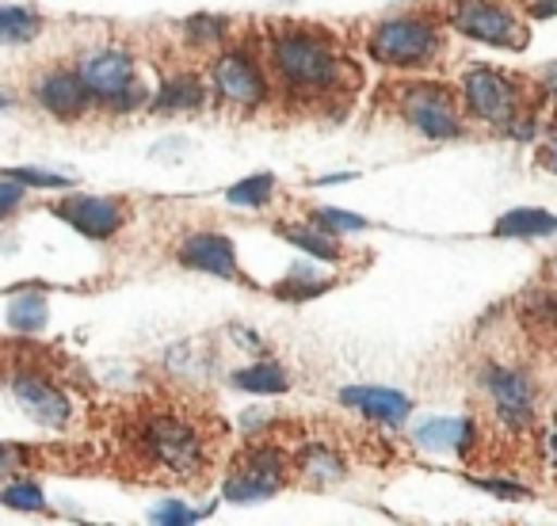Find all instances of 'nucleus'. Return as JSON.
<instances>
[{"instance_id":"f257e3e1","label":"nucleus","mask_w":557,"mask_h":526,"mask_svg":"<svg viewBox=\"0 0 557 526\" xmlns=\"http://www.w3.org/2000/svg\"><path fill=\"white\" fill-rule=\"evenodd\" d=\"M268 65L275 85L298 103L333 100L348 73L336 42L318 27H275L268 35Z\"/></svg>"},{"instance_id":"f03ea898","label":"nucleus","mask_w":557,"mask_h":526,"mask_svg":"<svg viewBox=\"0 0 557 526\" xmlns=\"http://www.w3.org/2000/svg\"><path fill=\"white\" fill-rule=\"evenodd\" d=\"M134 447L153 469L172 477H195L214 458L210 431L187 412H149L134 431Z\"/></svg>"},{"instance_id":"7ed1b4c3","label":"nucleus","mask_w":557,"mask_h":526,"mask_svg":"<svg viewBox=\"0 0 557 526\" xmlns=\"http://www.w3.org/2000/svg\"><path fill=\"white\" fill-rule=\"evenodd\" d=\"M371 58L382 65H397V70H420V65H432L440 58L443 42L428 20L420 16H397L382 20L379 27L367 39Z\"/></svg>"},{"instance_id":"20e7f679","label":"nucleus","mask_w":557,"mask_h":526,"mask_svg":"<svg viewBox=\"0 0 557 526\" xmlns=\"http://www.w3.org/2000/svg\"><path fill=\"white\" fill-rule=\"evenodd\" d=\"M481 393H485L488 412L504 431H523L534 419V386L523 366L488 363L481 371Z\"/></svg>"},{"instance_id":"39448f33","label":"nucleus","mask_w":557,"mask_h":526,"mask_svg":"<svg viewBox=\"0 0 557 526\" xmlns=\"http://www.w3.org/2000/svg\"><path fill=\"white\" fill-rule=\"evenodd\" d=\"M77 73L100 103L131 111L141 100L138 77H134V58L126 50H88V54L77 58Z\"/></svg>"},{"instance_id":"423d86ee","label":"nucleus","mask_w":557,"mask_h":526,"mask_svg":"<svg viewBox=\"0 0 557 526\" xmlns=\"http://www.w3.org/2000/svg\"><path fill=\"white\" fill-rule=\"evenodd\" d=\"M462 111L478 123L511 126L519 118V85L500 70H470L462 77Z\"/></svg>"},{"instance_id":"0eeeda50","label":"nucleus","mask_w":557,"mask_h":526,"mask_svg":"<svg viewBox=\"0 0 557 526\" xmlns=\"http://www.w3.org/2000/svg\"><path fill=\"white\" fill-rule=\"evenodd\" d=\"M287 480V458L278 454V447H248L245 454L237 458V465L230 469L225 477V500L233 503H256V500H268L283 488Z\"/></svg>"},{"instance_id":"6e6552de","label":"nucleus","mask_w":557,"mask_h":526,"mask_svg":"<svg viewBox=\"0 0 557 526\" xmlns=\"http://www.w3.org/2000/svg\"><path fill=\"white\" fill-rule=\"evenodd\" d=\"M397 108L401 118L412 126L417 134L432 141H447L462 134V118H458V103L455 96L443 85H409L397 96Z\"/></svg>"},{"instance_id":"1a4fd4ad","label":"nucleus","mask_w":557,"mask_h":526,"mask_svg":"<svg viewBox=\"0 0 557 526\" xmlns=\"http://www.w3.org/2000/svg\"><path fill=\"white\" fill-rule=\"evenodd\" d=\"M450 24L462 35L488 47H523V24H519L516 12L504 4V0H455L450 4Z\"/></svg>"},{"instance_id":"9d476101","label":"nucleus","mask_w":557,"mask_h":526,"mask_svg":"<svg viewBox=\"0 0 557 526\" xmlns=\"http://www.w3.org/2000/svg\"><path fill=\"white\" fill-rule=\"evenodd\" d=\"M210 88H214V96L222 103L248 111L263 103V96H268V77H263L260 62H256L248 50L230 47L210 65Z\"/></svg>"},{"instance_id":"9b49d317","label":"nucleus","mask_w":557,"mask_h":526,"mask_svg":"<svg viewBox=\"0 0 557 526\" xmlns=\"http://www.w3.org/2000/svg\"><path fill=\"white\" fill-rule=\"evenodd\" d=\"M9 389L16 397V404L42 427H65L70 424V401H65L62 386L54 378H47L42 371L32 366H12Z\"/></svg>"},{"instance_id":"f8f14e48","label":"nucleus","mask_w":557,"mask_h":526,"mask_svg":"<svg viewBox=\"0 0 557 526\" xmlns=\"http://www.w3.org/2000/svg\"><path fill=\"white\" fill-rule=\"evenodd\" d=\"M54 214L62 222H70L77 233L92 240H108L123 229L126 222V210L119 199H103V195H77V199H65L54 206Z\"/></svg>"},{"instance_id":"ddd939ff","label":"nucleus","mask_w":557,"mask_h":526,"mask_svg":"<svg viewBox=\"0 0 557 526\" xmlns=\"http://www.w3.org/2000/svg\"><path fill=\"white\" fill-rule=\"evenodd\" d=\"M35 100L54 118H81L92 111L96 96L88 92V85L81 80L77 70H47L35 80Z\"/></svg>"},{"instance_id":"4468645a","label":"nucleus","mask_w":557,"mask_h":526,"mask_svg":"<svg viewBox=\"0 0 557 526\" xmlns=\"http://www.w3.org/2000/svg\"><path fill=\"white\" fill-rule=\"evenodd\" d=\"M176 260L191 272H207L218 279H237V252L225 233H187Z\"/></svg>"},{"instance_id":"2eb2a0df","label":"nucleus","mask_w":557,"mask_h":526,"mask_svg":"<svg viewBox=\"0 0 557 526\" xmlns=\"http://www.w3.org/2000/svg\"><path fill=\"white\" fill-rule=\"evenodd\" d=\"M344 404L359 409L367 419H379V424H405L409 416V397L397 393V389H382V386H351L344 389Z\"/></svg>"},{"instance_id":"dca6fc26","label":"nucleus","mask_w":557,"mask_h":526,"mask_svg":"<svg viewBox=\"0 0 557 526\" xmlns=\"http://www.w3.org/2000/svg\"><path fill=\"white\" fill-rule=\"evenodd\" d=\"M412 439H417V447L424 450H435V454H447V450H466L473 439V424L470 419H428V424H420L417 431H412Z\"/></svg>"},{"instance_id":"f3484780","label":"nucleus","mask_w":557,"mask_h":526,"mask_svg":"<svg viewBox=\"0 0 557 526\" xmlns=\"http://www.w3.org/2000/svg\"><path fill=\"white\" fill-rule=\"evenodd\" d=\"M278 233L290 240V245L306 248V252L313 255V260H325V263H336L344 255L341 240H336L333 229H325V225H278Z\"/></svg>"},{"instance_id":"a211bd4d","label":"nucleus","mask_w":557,"mask_h":526,"mask_svg":"<svg viewBox=\"0 0 557 526\" xmlns=\"http://www.w3.org/2000/svg\"><path fill=\"white\" fill-rule=\"evenodd\" d=\"M557 233V217L546 214V210H534V206H519V210H508V214L496 222V237H523V240H534V237H549Z\"/></svg>"},{"instance_id":"6ab92c4d","label":"nucleus","mask_w":557,"mask_h":526,"mask_svg":"<svg viewBox=\"0 0 557 526\" xmlns=\"http://www.w3.org/2000/svg\"><path fill=\"white\" fill-rule=\"evenodd\" d=\"M298 473L310 485H341L344 480V462L333 447H310L298 454Z\"/></svg>"},{"instance_id":"aec40b11","label":"nucleus","mask_w":557,"mask_h":526,"mask_svg":"<svg viewBox=\"0 0 557 526\" xmlns=\"http://www.w3.org/2000/svg\"><path fill=\"white\" fill-rule=\"evenodd\" d=\"M202 100H207V92H202L199 77L184 73V77L169 80V85L161 88V96L153 100V108H157V111H169V115H176V111H195V108H202Z\"/></svg>"},{"instance_id":"412c9836","label":"nucleus","mask_w":557,"mask_h":526,"mask_svg":"<svg viewBox=\"0 0 557 526\" xmlns=\"http://www.w3.org/2000/svg\"><path fill=\"white\" fill-rule=\"evenodd\" d=\"M47 298L42 295H16L9 302V328H16V333H39V328H47Z\"/></svg>"},{"instance_id":"4be33fe9","label":"nucleus","mask_w":557,"mask_h":526,"mask_svg":"<svg viewBox=\"0 0 557 526\" xmlns=\"http://www.w3.org/2000/svg\"><path fill=\"white\" fill-rule=\"evenodd\" d=\"M233 386L248 389V393H283V389H287V374L275 363H252L233 374Z\"/></svg>"},{"instance_id":"5701e85b","label":"nucleus","mask_w":557,"mask_h":526,"mask_svg":"<svg viewBox=\"0 0 557 526\" xmlns=\"http://www.w3.org/2000/svg\"><path fill=\"white\" fill-rule=\"evenodd\" d=\"M39 35V16L32 9H20V4H4L0 12V39L16 47V42H27Z\"/></svg>"},{"instance_id":"b1692460","label":"nucleus","mask_w":557,"mask_h":526,"mask_svg":"<svg viewBox=\"0 0 557 526\" xmlns=\"http://www.w3.org/2000/svg\"><path fill=\"white\" fill-rule=\"evenodd\" d=\"M271 195H275V179L271 176H248L245 184L230 187L225 191V199L233 202V206H248V210H260L271 202Z\"/></svg>"},{"instance_id":"393cba45","label":"nucleus","mask_w":557,"mask_h":526,"mask_svg":"<svg viewBox=\"0 0 557 526\" xmlns=\"http://www.w3.org/2000/svg\"><path fill=\"white\" fill-rule=\"evenodd\" d=\"M0 500L12 511H47V496H42V488L35 480H9Z\"/></svg>"},{"instance_id":"a878e982","label":"nucleus","mask_w":557,"mask_h":526,"mask_svg":"<svg viewBox=\"0 0 557 526\" xmlns=\"http://www.w3.org/2000/svg\"><path fill=\"white\" fill-rule=\"evenodd\" d=\"M329 279H321L318 272H313L310 263H295V272H290V279L283 283V295H295V298H306V295H318V290H325Z\"/></svg>"},{"instance_id":"bb28decb","label":"nucleus","mask_w":557,"mask_h":526,"mask_svg":"<svg viewBox=\"0 0 557 526\" xmlns=\"http://www.w3.org/2000/svg\"><path fill=\"white\" fill-rule=\"evenodd\" d=\"M313 222H321L325 229H333V233H359V229H367V217L344 214V210H318V217H313Z\"/></svg>"},{"instance_id":"cd10ccee","label":"nucleus","mask_w":557,"mask_h":526,"mask_svg":"<svg viewBox=\"0 0 557 526\" xmlns=\"http://www.w3.org/2000/svg\"><path fill=\"white\" fill-rule=\"evenodd\" d=\"M207 511H191L187 503H161V508H153L149 511V518L153 523H195V518H202Z\"/></svg>"},{"instance_id":"c85d7f7f","label":"nucleus","mask_w":557,"mask_h":526,"mask_svg":"<svg viewBox=\"0 0 557 526\" xmlns=\"http://www.w3.org/2000/svg\"><path fill=\"white\" fill-rule=\"evenodd\" d=\"M16 179H24L27 187H65L70 184V176H58V172H12Z\"/></svg>"},{"instance_id":"c756f323","label":"nucleus","mask_w":557,"mask_h":526,"mask_svg":"<svg viewBox=\"0 0 557 526\" xmlns=\"http://www.w3.org/2000/svg\"><path fill=\"white\" fill-rule=\"evenodd\" d=\"M542 454H546V462L557 469V424H549L546 435H542Z\"/></svg>"},{"instance_id":"7c9ffc66","label":"nucleus","mask_w":557,"mask_h":526,"mask_svg":"<svg viewBox=\"0 0 557 526\" xmlns=\"http://www.w3.org/2000/svg\"><path fill=\"white\" fill-rule=\"evenodd\" d=\"M539 164H542V168H549V172L557 176V138H554V141H546V149H542Z\"/></svg>"},{"instance_id":"2f4dec72","label":"nucleus","mask_w":557,"mask_h":526,"mask_svg":"<svg viewBox=\"0 0 557 526\" xmlns=\"http://www.w3.org/2000/svg\"><path fill=\"white\" fill-rule=\"evenodd\" d=\"M534 16H557V0H531Z\"/></svg>"},{"instance_id":"473e14b6","label":"nucleus","mask_w":557,"mask_h":526,"mask_svg":"<svg viewBox=\"0 0 557 526\" xmlns=\"http://www.w3.org/2000/svg\"><path fill=\"white\" fill-rule=\"evenodd\" d=\"M542 80H546V92L557 100V62H554V65H546V70H542Z\"/></svg>"},{"instance_id":"72a5a7b5","label":"nucleus","mask_w":557,"mask_h":526,"mask_svg":"<svg viewBox=\"0 0 557 526\" xmlns=\"http://www.w3.org/2000/svg\"><path fill=\"white\" fill-rule=\"evenodd\" d=\"M554 267H557V260H554Z\"/></svg>"}]
</instances>
